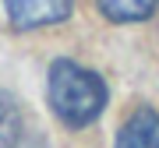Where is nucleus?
Returning <instances> with one entry per match:
<instances>
[{
  "label": "nucleus",
  "instance_id": "nucleus-5",
  "mask_svg": "<svg viewBox=\"0 0 159 148\" xmlns=\"http://www.w3.org/2000/svg\"><path fill=\"white\" fill-rule=\"evenodd\" d=\"M21 145V106L11 92H0V148Z\"/></svg>",
  "mask_w": 159,
  "mask_h": 148
},
{
  "label": "nucleus",
  "instance_id": "nucleus-2",
  "mask_svg": "<svg viewBox=\"0 0 159 148\" xmlns=\"http://www.w3.org/2000/svg\"><path fill=\"white\" fill-rule=\"evenodd\" d=\"M74 0H4L7 21L14 28H46V25H60L71 14Z\"/></svg>",
  "mask_w": 159,
  "mask_h": 148
},
{
  "label": "nucleus",
  "instance_id": "nucleus-1",
  "mask_svg": "<svg viewBox=\"0 0 159 148\" xmlns=\"http://www.w3.org/2000/svg\"><path fill=\"white\" fill-rule=\"evenodd\" d=\"M50 106L60 124L89 127L106 109V85L96 71L78 67L74 60H57L50 67Z\"/></svg>",
  "mask_w": 159,
  "mask_h": 148
},
{
  "label": "nucleus",
  "instance_id": "nucleus-4",
  "mask_svg": "<svg viewBox=\"0 0 159 148\" xmlns=\"http://www.w3.org/2000/svg\"><path fill=\"white\" fill-rule=\"evenodd\" d=\"M96 4H99V11L106 14L110 21L127 25V21H145V18H152L159 0H96Z\"/></svg>",
  "mask_w": 159,
  "mask_h": 148
},
{
  "label": "nucleus",
  "instance_id": "nucleus-3",
  "mask_svg": "<svg viewBox=\"0 0 159 148\" xmlns=\"http://www.w3.org/2000/svg\"><path fill=\"white\" fill-rule=\"evenodd\" d=\"M113 148H159V113L156 109H134L117 131Z\"/></svg>",
  "mask_w": 159,
  "mask_h": 148
}]
</instances>
